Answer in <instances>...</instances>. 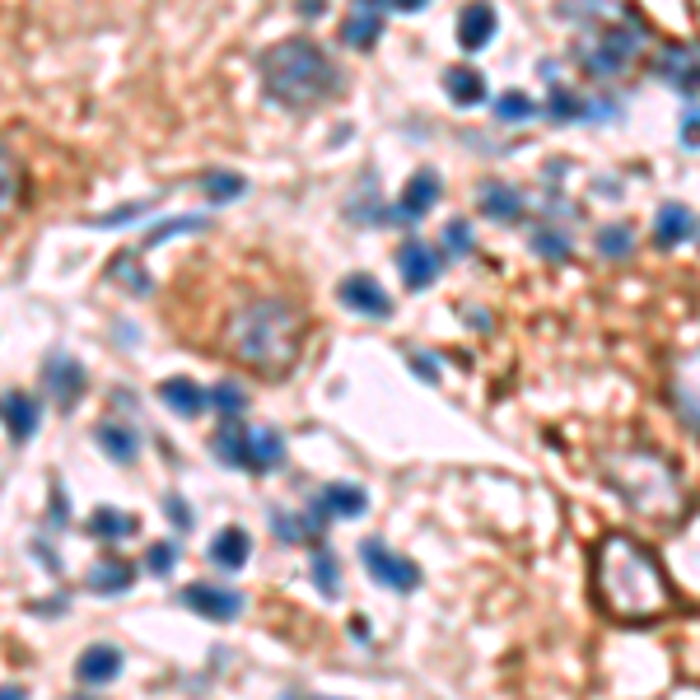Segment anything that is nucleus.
<instances>
[{
  "label": "nucleus",
  "mask_w": 700,
  "mask_h": 700,
  "mask_svg": "<svg viewBox=\"0 0 700 700\" xmlns=\"http://www.w3.org/2000/svg\"><path fill=\"white\" fill-rule=\"evenodd\" d=\"M300 346H304V313L300 304L281 295L243 304L224 323V355L257 378H285L300 365Z\"/></svg>",
  "instance_id": "nucleus-1"
},
{
  "label": "nucleus",
  "mask_w": 700,
  "mask_h": 700,
  "mask_svg": "<svg viewBox=\"0 0 700 700\" xmlns=\"http://www.w3.org/2000/svg\"><path fill=\"white\" fill-rule=\"evenodd\" d=\"M598 598L607 607V617L617 621H653L663 617L672 607V589L663 579V566L645 541L626 537V532H612L602 537L598 547Z\"/></svg>",
  "instance_id": "nucleus-2"
},
{
  "label": "nucleus",
  "mask_w": 700,
  "mask_h": 700,
  "mask_svg": "<svg viewBox=\"0 0 700 700\" xmlns=\"http://www.w3.org/2000/svg\"><path fill=\"white\" fill-rule=\"evenodd\" d=\"M598 467H602V481L640 518H653V524L687 518V486L663 454H653V448H617Z\"/></svg>",
  "instance_id": "nucleus-3"
},
{
  "label": "nucleus",
  "mask_w": 700,
  "mask_h": 700,
  "mask_svg": "<svg viewBox=\"0 0 700 700\" xmlns=\"http://www.w3.org/2000/svg\"><path fill=\"white\" fill-rule=\"evenodd\" d=\"M262 89L281 108H318L342 89V71L308 38H285L262 52Z\"/></svg>",
  "instance_id": "nucleus-4"
},
{
  "label": "nucleus",
  "mask_w": 700,
  "mask_h": 700,
  "mask_svg": "<svg viewBox=\"0 0 700 700\" xmlns=\"http://www.w3.org/2000/svg\"><path fill=\"white\" fill-rule=\"evenodd\" d=\"M626 19L621 24H607L598 29L589 42H579V65H584V75H594V80H612L621 75L630 61H636V48L645 42V24L636 19V10H621Z\"/></svg>",
  "instance_id": "nucleus-5"
},
{
  "label": "nucleus",
  "mask_w": 700,
  "mask_h": 700,
  "mask_svg": "<svg viewBox=\"0 0 700 700\" xmlns=\"http://www.w3.org/2000/svg\"><path fill=\"white\" fill-rule=\"evenodd\" d=\"M211 448H215L220 463L243 467V471H276L285 463V439L276 430H266V425L262 430H247V425H239L234 416L215 430Z\"/></svg>",
  "instance_id": "nucleus-6"
},
{
  "label": "nucleus",
  "mask_w": 700,
  "mask_h": 700,
  "mask_svg": "<svg viewBox=\"0 0 700 700\" xmlns=\"http://www.w3.org/2000/svg\"><path fill=\"white\" fill-rule=\"evenodd\" d=\"M359 560H365L369 575H374L378 584H388V589H397V594H412L416 584H420V570L412 566V560L397 556L388 541H378V537L359 541Z\"/></svg>",
  "instance_id": "nucleus-7"
},
{
  "label": "nucleus",
  "mask_w": 700,
  "mask_h": 700,
  "mask_svg": "<svg viewBox=\"0 0 700 700\" xmlns=\"http://www.w3.org/2000/svg\"><path fill=\"white\" fill-rule=\"evenodd\" d=\"M677 416H682L691 430H700V346L687 351L682 359L672 365V388H668Z\"/></svg>",
  "instance_id": "nucleus-8"
},
{
  "label": "nucleus",
  "mask_w": 700,
  "mask_h": 700,
  "mask_svg": "<svg viewBox=\"0 0 700 700\" xmlns=\"http://www.w3.org/2000/svg\"><path fill=\"white\" fill-rule=\"evenodd\" d=\"M397 266H402L406 290H430L439 281V271H444V257L425 239H406L397 247Z\"/></svg>",
  "instance_id": "nucleus-9"
},
{
  "label": "nucleus",
  "mask_w": 700,
  "mask_h": 700,
  "mask_svg": "<svg viewBox=\"0 0 700 700\" xmlns=\"http://www.w3.org/2000/svg\"><path fill=\"white\" fill-rule=\"evenodd\" d=\"M336 295H342V304H346V308L365 313V318H393V300H388V290H383L374 276H346Z\"/></svg>",
  "instance_id": "nucleus-10"
},
{
  "label": "nucleus",
  "mask_w": 700,
  "mask_h": 700,
  "mask_svg": "<svg viewBox=\"0 0 700 700\" xmlns=\"http://www.w3.org/2000/svg\"><path fill=\"white\" fill-rule=\"evenodd\" d=\"M24 196H29V173L19 164V154L0 141V220L24 211Z\"/></svg>",
  "instance_id": "nucleus-11"
},
{
  "label": "nucleus",
  "mask_w": 700,
  "mask_h": 700,
  "mask_svg": "<svg viewBox=\"0 0 700 700\" xmlns=\"http://www.w3.org/2000/svg\"><path fill=\"white\" fill-rule=\"evenodd\" d=\"M659 75L677 89V94H700V52L696 48H663L659 52Z\"/></svg>",
  "instance_id": "nucleus-12"
},
{
  "label": "nucleus",
  "mask_w": 700,
  "mask_h": 700,
  "mask_svg": "<svg viewBox=\"0 0 700 700\" xmlns=\"http://www.w3.org/2000/svg\"><path fill=\"white\" fill-rule=\"evenodd\" d=\"M183 607H192V612L211 617V621H230V617H239L243 598L234 589H215V584H192V589H183Z\"/></svg>",
  "instance_id": "nucleus-13"
},
{
  "label": "nucleus",
  "mask_w": 700,
  "mask_h": 700,
  "mask_svg": "<svg viewBox=\"0 0 700 700\" xmlns=\"http://www.w3.org/2000/svg\"><path fill=\"white\" fill-rule=\"evenodd\" d=\"M495 6H486V0H471V6L458 14V48L463 52H481L486 42L495 38Z\"/></svg>",
  "instance_id": "nucleus-14"
},
{
  "label": "nucleus",
  "mask_w": 700,
  "mask_h": 700,
  "mask_svg": "<svg viewBox=\"0 0 700 700\" xmlns=\"http://www.w3.org/2000/svg\"><path fill=\"white\" fill-rule=\"evenodd\" d=\"M435 201H439V173H435V169H420V173H412V183L402 187L397 215H402V220H420V215L435 211Z\"/></svg>",
  "instance_id": "nucleus-15"
},
{
  "label": "nucleus",
  "mask_w": 700,
  "mask_h": 700,
  "mask_svg": "<svg viewBox=\"0 0 700 700\" xmlns=\"http://www.w3.org/2000/svg\"><path fill=\"white\" fill-rule=\"evenodd\" d=\"M477 196H481V211H486L490 220H500V224L524 220V192L509 187V183H500V177H486V183L477 187Z\"/></svg>",
  "instance_id": "nucleus-16"
},
{
  "label": "nucleus",
  "mask_w": 700,
  "mask_h": 700,
  "mask_svg": "<svg viewBox=\"0 0 700 700\" xmlns=\"http://www.w3.org/2000/svg\"><path fill=\"white\" fill-rule=\"evenodd\" d=\"M122 672V653L112 649V645H89L84 653H80V663H75V677L84 687H103V682H112V677Z\"/></svg>",
  "instance_id": "nucleus-17"
},
{
  "label": "nucleus",
  "mask_w": 700,
  "mask_h": 700,
  "mask_svg": "<svg viewBox=\"0 0 700 700\" xmlns=\"http://www.w3.org/2000/svg\"><path fill=\"white\" fill-rule=\"evenodd\" d=\"M444 89H448V99H454L458 108H477L486 103V75L477 71V65H448L444 71Z\"/></svg>",
  "instance_id": "nucleus-18"
},
{
  "label": "nucleus",
  "mask_w": 700,
  "mask_h": 700,
  "mask_svg": "<svg viewBox=\"0 0 700 700\" xmlns=\"http://www.w3.org/2000/svg\"><path fill=\"white\" fill-rule=\"evenodd\" d=\"M38 397H29V393H6V397H0V420H6L10 425V435L14 439H29L33 430H38Z\"/></svg>",
  "instance_id": "nucleus-19"
},
{
  "label": "nucleus",
  "mask_w": 700,
  "mask_h": 700,
  "mask_svg": "<svg viewBox=\"0 0 700 700\" xmlns=\"http://www.w3.org/2000/svg\"><path fill=\"white\" fill-rule=\"evenodd\" d=\"M378 33H383V14L369 10V0H359V10L342 24V38L351 42V48H359V52H374Z\"/></svg>",
  "instance_id": "nucleus-20"
},
{
  "label": "nucleus",
  "mask_w": 700,
  "mask_h": 700,
  "mask_svg": "<svg viewBox=\"0 0 700 700\" xmlns=\"http://www.w3.org/2000/svg\"><path fill=\"white\" fill-rule=\"evenodd\" d=\"M247 551H253V537L243 528H224L215 541H211V560L220 570H243L247 566Z\"/></svg>",
  "instance_id": "nucleus-21"
},
{
  "label": "nucleus",
  "mask_w": 700,
  "mask_h": 700,
  "mask_svg": "<svg viewBox=\"0 0 700 700\" xmlns=\"http://www.w3.org/2000/svg\"><path fill=\"white\" fill-rule=\"evenodd\" d=\"M48 388L57 393L61 406H71V402L80 397V388H84V369L75 365V359L52 355V359H48Z\"/></svg>",
  "instance_id": "nucleus-22"
},
{
  "label": "nucleus",
  "mask_w": 700,
  "mask_h": 700,
  "mask_svg": "<svg viewBox=\"0 0 700 700\" xmlns=\"http://www.w3.org/2000/svg\"><path fill=\"white\" fill-rule=\"evenodd\" d=\"M691 234V211L682 206V201H668V206L653 215V243L659 247H677Z\"/></svg>",
  "instance_id": "nucleus-23"
},
{
  "label": "nucleus",
  "mask_w": 700,
  "mask_h": 700,
  "mask_svg": "<svg viewBox=\"0 0 700 700\" xmlns=\"http://www.w3.org/2000/svg\"><path fill=\"white\" fill-rule=\"evenodd\" d=\"M160 397L169 402V412H177V416H201V412H206V402H211L192 378H169L160 388Z\"/></svg>",
  "instance_id": "nucleus-24"
},
{
  "label": "nucleus",
  "mask_w": 700,
  "mask_h": 700,
  "mask_svg": "<svg viewBox=\"0 0 700 700\" xmlns=\"http://www.w3.org/2000/svg\"><path fill=\"white\" fill-rule=\"evenodd\" d=\"M369 505V495L359 486H327L323 490V514H336V518H359Z\"/></svg>",
  "instance_id": "nucleus-25"
},
{
  "label": "nucleus",
  "mask_w": 700,
  "mask_h": 700,
  "mask_svg": "<svg viewBox=\"0 0 700 700\" xmlns=\"http://www.w3.org/2000/svg\"><path fill=\"white\" fill-rule=\"evenodd\" d=\"M108 276L118 281V285H126L131 295H150V281H145V271H141V257L135 253H118L108 262Z\"/></svg>",
  "instance_id": "nucleus-26"
},
{
  "label": "nucleus",
  "mask_w": 700,
  "mask_h": 700,
  "mask_svg": "<svg viewBox=\"0 0 700 700\" xmlns=\"http://www.w3.org/2000/svg\"><path fill=\"white\" fill-rule=\"evenodd\" d=\"M598 253L612 257V262L630 257L636 253V230H630V224H607V230H598Z\"/></svg>",
  "instance_id": "nucleus-27"
},
{
  "label": "nucleus",
  "mask_w": 700,
  "mask_h": 700,
  "mask_svg": "<svg viewBox=\"0 0 700 700\" xmlns=\"http://www.w3.org/2000/svg\"><path fill=\"white\" fill-rule=\"evenodd\" d=\"M99 448H103V454H112V463H131L135 458V435L126 430V425H103V430H99Z\"/></svg>",
  "instance_id": "nucleus-28"
},
{
  "label": "nucleus",
  "mask_w": 700,
  "mask_h": 700,
  "mask_svg": "<svg viewBox=\"0 0 700 700\" xmlns=\"http://www.w3.org/2000/svg\"><path fill=\"white\" fill-rule=\"evenodd\" d=\"M547 118H551V122H579V118H584V99L575 94V89L556 84L551 99H547Z\"/></svg>",
  "instance_id": "nucleus-29"
},
{
  "label": "nucleus",
  "mask_w": 700,
  "mask_h": 700,
  "mask_svg": "<svg viewBox=\"0 0 700 700\" xmlns=\"http://www.w3.org/2000/svg\"><path fill=\"white\" fill-rule=\"evenodd\" d=\"M495 112H500V122H528L537 112V103L524 94V89H509V94L495 99Z\"/></svg>",
  "instance_id": "nucleus-30"
},
{
  "label": "nucleus",
  "mask_w": 700,
  "mask_h": 700,
  "mask_svg": "<svg viewBox=\"0 0 700 700\" xmlns=\"http://www.w3.org/2000/svg\"><path fill=\"white\" fill-rule=\"evenodd\" d=\"M532 253H537V257H547V262H566V257H570V234L537 230V234H532Z\"/></svg>",
  "instance_id": "nucleus-31"
},
{
  "label": "nucleus",
  "mask_w": 700,
  "mask_h": 700,
  "mask_svg": "<svg viewBox=\"0 0 700 700\" xmlns=\"http://www.w3.org/2000/svg\"><path fill=\"white\" fill-rule=\"evenodd\" d=\"M89 589L94 594H122V589H131V570L126 566H99L94 579H89Z\"/></svg>",
  "instance_id": "nucleus-32"
},
{
  "label": "nucleus",
  "mask_w": 700,
  "mask_h": 700,
  "mask_svg": "<svg viewBox=\"0 0 700 700\" xmlns=\"http://www.w3.org/2000/svg\"><path fill=\"white\" fill-rule=\"evenodd\" d=\"M444 253L448 257H467L471 253V224L467 220H448L444 224Z\"/></svg>",
  "instance_id": "nucleus-33"
},
{
  "label": "nucleus",
  "mask_w": 700,
  "mask_h": 700,
  "mask_svg": "<svg viewBox=\"0 0 700 700\" xmlns=\"http://www.w3.org/2000/svg\"><path fill=\"white\" fill-rule=\"evenodd\" d=\"M239 192H243V177H239V173H211V177H206V196H211V201L239 196Z\"/></svg>",
  "instance_id": "nucleus-34"
},
{
  "label": "nucleus",
  "mask_w": 700,
  "mask_h": 700,
  "mask_svg": "<svg viewBox=\"0 0 700 700\" xmlns=\"http://www.w3.org/2000/svg\"><path fill=\"white\" fill-rule=\"evenodd\" d=\"M211 402L220 406V412H230V416H239V412H243V402H247V397H243V393L234 388V383H220V388L211 393Z\"/></svg>",
  "instance_id": "nucleus-35"
},
{
  "label": "nucleus",
  "mask_w": 700,
  "mask_h": 700,
  "mask_svg": "<svg viewBox=\"0 0 700 700\" xmlns=\"http://www.w3.org/2000/svg\"><path fill=\"white\" fill-rule=\"evenodd\" d=\"M313 575H318L323 594H336V589H342V584L332 579V575H336V560H332V556H318V560H313Z\"/></svg>",
  "instance_id": "nucleus-36"
},
{
  "label": "nucleus",
  "mask_w": 700,
  "mask_h": 700,
  "mask_svg": "<svg viewBox=\"0 0 700 700\" xmlns=\"http://www.w3.org/2000/svg\"><path fill=\"white\" fill-rule=\"evenodd\" d=\"M682 145H687V150H700V112H696V108L682 118Z\"/></svg>",
  "instance_id": "nucleus-37"
},
{
  "label": "nucleus",
  "mask_w": 700,
  "mask_h": 700,
  "mask_svg": "<svg viewBox=\"0 0 700 700\" xmlns=\"http://www.w3.org/2000/svg\"><path fill=\"white\" fill-rule=\"evenodd\" d=\"M150 566H154V570H169V566H173V547H154Z\"/></svg>",
  "instance_id": "nucleus-38"
},
{
  "label": "nucleus",
  "mask_w": 700,
  "mask_h": 700,
  "mask_svg": "<svg viewBox=\"0 0 700 700\" xmlns=\"http://www.w3.org/2000/svg\"><path fill=\"white\" fill-rule=\"evenodd\" d=\"M425 6H430V0H393V10H402V14H416Z\"/></svg>",
  "instance_id": "nucleus-39"
},
{
  "label": "nucleus",
  "mask_w": 700,
  "mask_h": 700,
  "mask_svg": "<svg viewBox=\"0 0 700 700\" xmlns=\"http://www.w3.org/2000/svg\"><path fill=\"white\" fill-rule=\"evenodd\" d=\"M0 700H24V691H19V687H0Z\"/></svg>",
  "instance_id": "nucleus-40"
},
{
  "label": "nucleus",
  "mask_w": 700,
  "mask_h": 700,
  "mask_svg": "<svg viewBox=\"0 0 700 700\" xmlns=\"http://www.w3.org/2000/svg\"><path fill=\"white\" fill-rule=\"evenodd\" d=\"M304 700H323V696H304Z\"/></svg>",
  "instance_id": "nucleus-41"
}]
</instances>
